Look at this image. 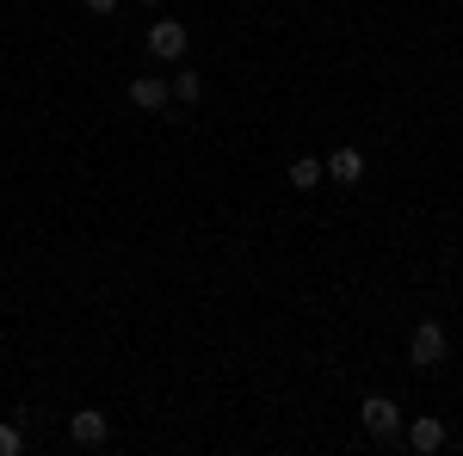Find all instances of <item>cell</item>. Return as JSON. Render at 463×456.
I'll return each instance as SVG.
<instances>
[{
  "instance_id": "cell-1",
  "label": "cell",
  "mask_w": 463,
  "mask_h": 456,
  "mask_svg": "<svg viewBox=\"0 0 463 456\" xmlns=\"http://www.w3.org/2000/svg\"><path fill=\"white\" fill-rule=\"evenodd\" d=\"M148 56L179 62V56H185V25H179V19H155V25H148Z\"/></svg>"
},
{
  "instance_id": "cell-2",
  "label": "cell",
  "mask_w": 463,
  "mask_h": 456,
  "mask_svg": "<svg viewBox=\"0 0 463 456\" xmlns=\"http://www.w3.org/2000/svg\"><path fill=\"white\" fill-rule=\"evenodd\" d=\"M408 358H414L420 370H432V364L445 358V327H439V321H420L414 340H408Z\"/></svg>"
},
{
  "instance_id": "cell-3",
  "label": "cell",
  "mask_w": 463,
  "mask_h": 456,
  "mask_svg": "<svg viewBox=\"0 0 463 456\" xmlns=\"http://www.w3.org/2000/svg\"><path fill=\"white\" fill-rule=\"evenodd\" d=\"M358 420H364V432H377V438H395V420H402V414H395L390 395H371V401L358 407Z\"/></svg>"
},
{
  "instance_id": "cell-4",
  "label": "cell",
  "mask_w": 463,
  "mask_h": 456,
  "mask_svg": "<svg viewBox=\"0 0 463 456\" xmlns=\"http://www.w3.org/2000/svg\"><path fill=\"white\" fill-rule=\"evenodd\" d=\"M321 173L340 179V185H358V179H364V154H358V148H334V154L321 161Z\"/></svg>"
},
{
  "instance_id": "cell-5",
  "label": "cell",
  "mask_w": 463,
  "mask_h": 456,
  "mask_svg": "<svg viewBox=\"0 0 463 456\" xmlns=\"http://www.w3.org/2000/svg\"><path fill=\"white\" fill-rule=\"evenodd\" d=\"M130 99H137L143 111H161L167 99H174V87H167V80H155V74H137V80H130Z\"/></svg>"
},
{
  "instance_id": "cell-6",
  "label": "cell",
  "mask_w": 463,
  "mask_h": 456,
  "mask_svg": "<svg viewBox=\"0 0 463 456\" xmlns=\"http://www.w3.org/2000/svg\"><path fill=\"white\" fill-rule=\"evenodd\" d=\"M106 432H111L106 414H93V407H80V414L69 420V438H74V444H106Z\"/></svg>"
},
{
  "instance_id": "cell-7",
  "label": "cell",
  "mask_w": 463,
  "mask_h": 456,
  "mask_svg": "<svg viewBox=\"0 0 463 456\" xmlns=\"http://www.w3.org/2000/svg\"><path fill=\"white\" fill-rule=\"evenodd\" d=\"M408 444H414V451H439V444H445V425L439 420H414L408 425Z\"/></svg>"
},
{
  "instance_id": "cell-8",
  "label": "cell",
  "mask_w": 463,
  "mask_h": 456,
  "mask_svg": "<svg viewBox=\"0 0 463 456\" xmlns=\"http://www.w3.org/2000/svg\"><path fill=\"white\" fill-rule=\"evenodd\" d=\"M316 179H321V161H309V154H297V167H290V185H297V191H309Z\"/></svg>"
},
{
  "instance_id": "cell-9",
  "label": "cell",
  "mask_w": 463,
  "mask_h": 456,
  "mask_svg": "<svg viewBox=\"0 0 463 456\" xmlns=\"http://www.w3.org/2000/svg\"><path fill=\"white\" fill-rule=\"evenodd\" d=\"M198 93H204V80H198L192 69H185V74H174V99H198Z\"/></svg>"
},
{
  "instance_id": "cell-10",
  "label": "cell",
  "mask_w": 463,
  "mask_h": 456,
  "mask_svg": "<svg viewBox=\"0 0 463 456\" xmlns=\"http://www.w3.org/2000/svg\"><path fill=\"white\" fill-rule=\"evenodd\" d=\"M25 451V432L19 425H0V456H19Z\"/></svg>"
},
{
  "instance_id": "cell-11",
  "label": "cell",
  "mask_w": 463,
  "mask_h": 456,
  "mask_svg": "<svg viewBox=\"0 0 463 456\" xmlns=\"http://www.w3.org/2000/svg\"><path fill=\"white\" fill-rule=\"evenodd\" d=\"M87 13H99V19H106V13H118V0H87Z\"/></svg>"
},
{
  "instance_id": "cell-12",
  "label": "cell",
  "mask_w": 463,
  "mask_h": 456,
  "mask_svg": "<svg viewBox=\"0 0 463 456\" xmlns=\"http://www.w3.org/2000/svg\"><path fill=\"white\" fill-rule=\"evenodd\" d=\"M143 6H155V0H143Z\"/></svg>"
}]
</instances>
